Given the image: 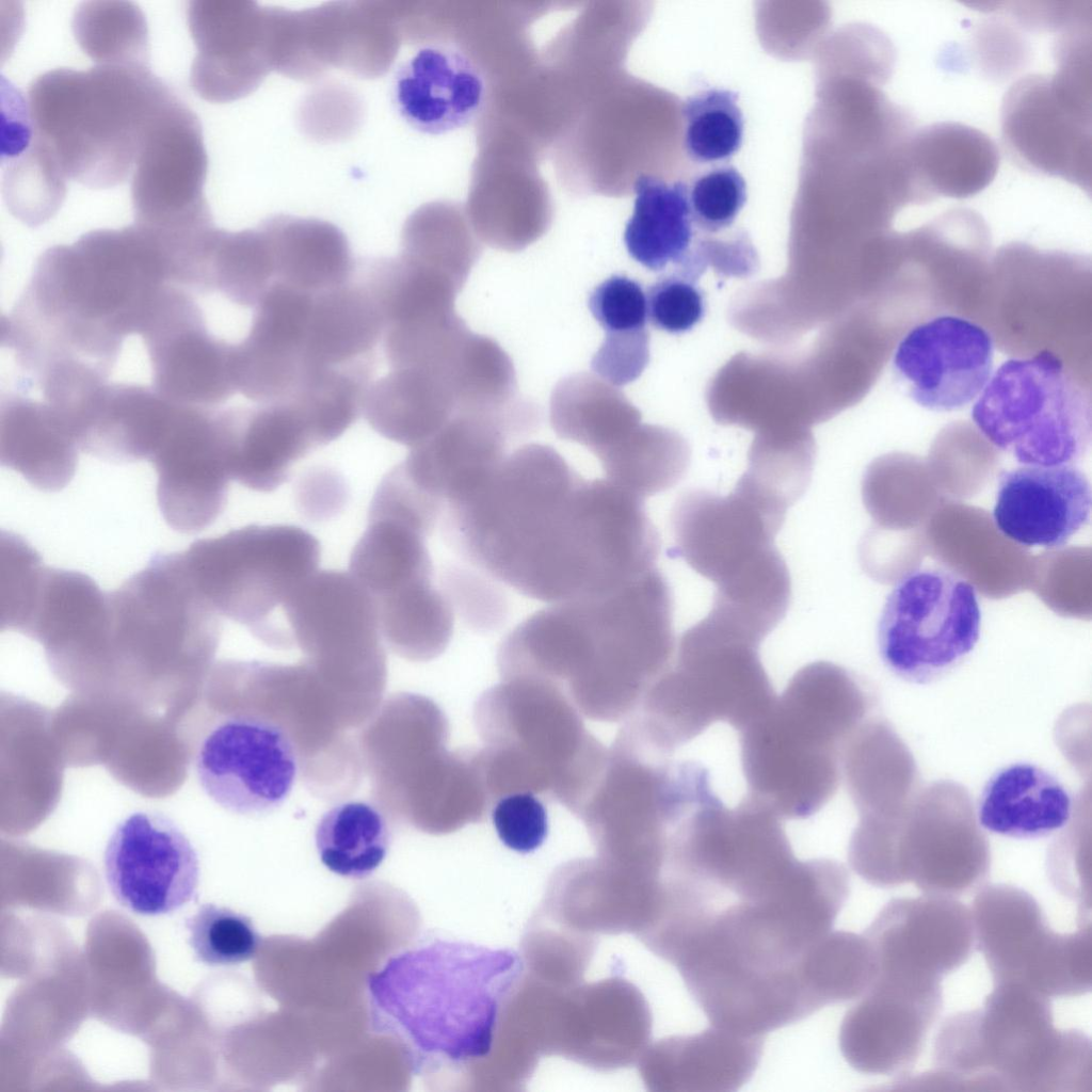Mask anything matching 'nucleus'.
<instances>
[{"mask_svg":"<svg viewBox=\"0 0 1092 1092\" xmlns=\"http://www.w3.org/2000/svg\"><path fill=\"white\" fill-rule=\"evenodd\" d=\"M580 714L560 687L545 680L501 679L484 691L473 720L493 799L531 792L561 803L571 796L604 746Z\"/></svg>","mask_w":1092,"mask_h":1092,"instance_id":"obj_11","label":"nucleus"},{"mask_svg":"<svg viewBox=\"0 0 1092 1092\" xmlns=\"http://www.w3.org/2000/svg\"><path fill=\"white\" fill-rule=\"evenodd\" d=\"M425 535L389 517L368 516V526L353 548L349 572L373 599L433 581Z\"/></svg>","mask_w":1092,"mask_h":1092,"instance_id":"obj_45","label":"nucleus"},{"mask_svg":"<svg viewBox=\"0 0 1092 1092\" xmlns=\"http://www.w3.org/2000/svg\"><path fill=\"white\" fill-rule=\"evenodd\" d=\"M994 343L979 324L959 316L933 318L898 343L893 370L919 406L959 411L977 399L992 375Z\"/></svg>","mask_w":1092,"mask_h":1092,"instance_id":"obj_24","label":"nucleus"},{"mask_svg":"<svg viewBox=\"0 0 1092 1092\" xmlns=\"http://www.w3.org/2000/svg\"><path fill=\"white\" fill-rule=\"evenodd\" d=\"M599 462L607 480L644 499L677 484L686 475L689 454L668 432L638 425Z\"/></svg>","mask_w":1092,"mask_h":1092,"instance_id":"obj_50","label":"nucleus"},{"mask_svg":"<svg viewBox=\"0 0 1092 1092\" xmlns=\"http://www.w3.org/2000/svg\"><path fill=\"white\" fill-rule=\"evenodd\" d=\"M647 317L652 324L672 334L691 330L705 314L702 291L682 272L662 276L648 289Z\"/></svg>","mask_w":1092,"mask_h":1092,"instance_id":"obj_58","label":"nucleus"},{"mask_svg":"<svg viewBox=\"0 0 1092 1092\" xmlns=\"http://www.w3.org/2000/svg\"><path fill=\"white\" fill-rule=\"evenodd\" d=\"M178 408L152 385L107 382L78 416L80 449L113 463L150 460Z\"/></svg>","mask_w":1092,"mask_h":1092,"instance_id":"obj_32","label":"nucleus"},{"mask_svg":"<svg viewBox=\"0 0 1092 1092\" xmlns=\"http://www.w3.org/2000/svg\"><path fill=\"white\" fill-rule=\"evenodd\" d=\"M785 516L735 487L722 496L708 489L682 493L671 513L674 546L682 559L717 588L748 575L777 551L774 536Z\"/></svg>","mask_w":1092,"mask_h":1092,"instance_id":"obj_21","label":"nucleus"},{"mask_svg":"<svg viewBox=\"0 0 1092 1092\" xmlns=\"http://www.w3.org/2000/svg\"><path fill=\"white\" fill-rule=\"evenodd\" d=\"M181 557L193 585L218 615L269 644L286 646L292 636L275 615L318 571L320 544L296 526L250 525L196 541Z\"/></svg>","mask_w":1092,"mask_h":1092,"instance_id":"obj_12","label":"nucleus"},{"mask_svg":"<svg viewBox=\"0 0 1092 1092\" xmlns=\"http://www.w3.org/2000/svg\"><path fill=\"white\" fill-rule=\"evenodd\" d=\"M386 328L368 288L353 274L344 285L312 296L305 354L312 370L373 360Z\"/></svg>","mask_w":1092,"mask_h":1092,"instance_id":"obj_41","label":"nucleus"},{"mask_svg":"<svg viewBox=\"0 0 1092 1092\" xmlns=\"http://www.w3.org/2000/svg\"><path fill=\"white\" fill-rule=\"evenodd\" d=\"M863 935L872 952L873 978L919 986L941 985L975 945L970 910L954 898L931 895L892 899Z\"/></svg>","mask_w":1092,"mask_h":1092,"instance_id":"obj_23","label":"nucleus"},{"mask_svg":"<svg viewBox=\"0 0 1092 1092\" xmlns=\"http://www.w3.org/2000/svg\"><path fill=\"white\" fill-rule=\"evenodd\" d=\"M942 987L873 979L845 1014L839 1048L867 1075H903L917 1061L943 1005Z\"/></svg>","mask_w":1092,"mask_h":1092,"instance_id":"obj_26","label":"nucleus"},{"mask_svg":"<svg viewBox=\"0 0 1092 1092\" xmlns=\"http://www.w3.org/2000/svg\"><path fill=\"white\" fill-rule=\"evenodd\" d=\"M649 360V334L646 328L606 333L591 360L592 370L613 386L636 381Z\"/></svg>","mask_w":1092,"mask_h":1092,"instance_id":"obj_61","label":"nucleus"},{"mask_svg":"<svg viewBox=\"0 0 1092 1092\" xmlns=\"http://www.w3.org/2000/svg\"><path fill=\"white\" fill-rule=\"evenodd\" d=\"M417 44L420 47L395 74L392 96L398 112L413 128L430 134L470 124L482 110L486 94L479 67L454 45Z\"/></svg>","mask_w":1092,"mask_h":1092,"instance_id":"obj_31","label":"nucleus"},{"mask_svg":"<svg viewBox=\"0 0 1092 1092\" xmlns=\"http://www.w3.org/2000/svg\"><path fill=\"white\" fill-rule=\"evenodd\" d=\"M764 1038L716 1026L660 1040L647 1055L642 1075L654 1091H736L754 1074Z\"/></svg>","mask_w":1092,"mask_h":1092,"instance_id":"obj_33","label":"nucleus"},{"mask_svg":"<svg viewBox=\"0 0 1092 1092\" xmlns=\"http://www.w3.org/2000/svg\"><path fill=\"white\" fill-rule=\"evenodd\" d=\"M283 614L292 638L318 660L356 665L382 660L375 601L350 572L316 571L290 595Z\"/></svg>","mask_w":1092,"mask_h":1092,"instance_id":"obj_28","label":"nucleus"},{"mask_svg":"<svg viewBox=\"0 0 1092 1092\" xmlns=\"http://www.w3.org/2000/svg\"><path fill=\"white\" fill-rule=\"evenodd\" d=\"M103 864L114 898L135 914H168L197 896L198 854L164 814L139 810L119 821L107 842Z\"/></svg>","mask_w":1092,"mask_h":1092,"instance_id":"obj_22","label":"nucleus"},{"mask_svg":"<svg viewBox=\"0 0 1092 1092\" xmlns=\"http://www.w3.org/2000/svg\"><path fill=\"white\" fill-rule=\"evenodd\" d=\"M1091 485L1074 465L1027 466L1000 473L993 519L1024 547L1059 548L1090 520Z\"/></svg>","mask_w":1092,"mask_h":1092,"instance_id":"obj_30","label":"nucleus"},{"mask_svg":"<svg viewBox=\"0 0 1092 1092\" xmlns=\"http://www.w3.org/2000/svg\"><path fill=\"white\" fill-rule=\"evenodd\" d=\"M814 454L808 444L756 445L737 486L786 514L806 491L813 472Z\"/></svg>","mask_w":1092,"mask_h":1092,"instance_id":"obj_54","label":"nucleus"},{"mask_svg":"<svg viewBox=\"0 0 1092 1092\" xmlns=\"http://www.w3.org/2000/svg\"><path fill=\"white\" fill-rule=\"evenodd\" d=\"M970 912L975 945L994 983H1021L1046 997L1091 990L1090 920L1075 932H1055L1037 900L1007 884L980 886Z\"/></svg>","mask_w":1092,"mask_h":1092,"instance_id":"obj_14","label":"nucleus"},{"mask_svg":"<svg viewBox=\"0 0 1092 1092\" xmlns=\"http://www.w3.org/2000/svg\"><path fill=\"white\" fill-rule=\"evenodd\" d=\"M872 707L868 689L829 661L798 670L740 734L749 796L782 819H807L835 794L846 742Z\"/></svg>","mask_w":1092,"mask_h":1092,"instance_id":"obj_5","label":"nucleus"},{"mask_svg":"<svg viewBox=\"0 0 1092 1092\" xmlns=\"http://www.w3.org/2000/svg\"><path fill=\"white\" fill-rule=\"evenodd\" d=\"M187 21L196 47L190 84L203 99L221 103L245 97L273 69L268 7L245 0H193Z\"/></svg>","mask_w":1092,"mask_h":1092,"instance_id":"obj_25","label":"nucleus"},{"mask_svg":"<svg viewBox=\"0 0 1092 1092\" xmlns=\"http://www.w3.org/2000/svg\"><path fill=\"white\" fill-rule=\"evenodd\" d=\"M176 93L149 67L57 68L27 93L33 134L67 179L92 189L124 183L144 135Z\"/></svg>","mask_w":1092,"mask_h":1092,"instance_id":"obj_7","label":"nucleus"},{"mask_svg":"<svg viewBox=\"0 0 1092 1092\" xmlns=\"http://www.w3.org/2000/svg\"><path fill=\"white\" fill-rule=\"evenodd\" d=\"M849 893L847 869L830 858L757 883L682 884L643 938L710 1025L767 1034L818 1010L814 966Z\"/></svg>","mask_w":1092,"mask_h":1092,"instance_id":"obj_2","label":"nucleus"},{"mask_svg":"<svg viewBox=\"0 0 1092 1092\" xmlns=\"http://www.w3.org/2000/svg\"><path fill=\"white\" fill-rule=\"evenodd\" d=\"M746 200V184L732 165L713 167L688 187L692 223L706 232H718L733 224Z\"/></svg>","mask_w":1092,"mask_h":1092,"instance_id":"obj_56","label":"nucleus"},{"mask_svg":"<svg viewBox=\"0 0 1092 1092\" xmlns=\"http://www.w3.org/2000/svg\"><path fill=\"white\" fill-rule=\"evenodd\" d=\"M189 945L198 962L211 966L252 960L261 936L252 919L229 908L205 903L186 920Z\"/></svg>","mask_w":1092,"mask_h":1092,"instance_id":"obj_55","label":"nucleus"},{"mask_svg":"<svg viewBox=\"0 0 1092 1092\" xmlns=\"http://www.w3.org/2000/svg\"><path fill=\"white\" fill-rule=\"evenodd\" d=\"M274 280L273 258L260 225L239 231L215 227L205 250L195 292H219L234 304L254 308Z\"/></svg>","mask_w":1092,"mask_h":1092,"instance_id":"obj_46","label":"nucleus"},{"mask_svg":"<svg viewBox=\"0 0 1092 1092\" xmlns=\"http://www.w3.org/2000/svg\"><path fill=\"white\" fill-rule=\"evenodd\" d=\"M549 419L558 437L584 446L600 460L631 434L640 415L615 386L577 372L556 384Z\"/></svg>","mask_w":1092,"mask_h":1092,"instance_id":"obj_43","label":"nucleus"},{"mask_svg":"<svg viewBox=\"0 0 1092 1092\" xmlns=\"http://www.w3.org/2000/svg\"><path fill=\"white\" fill-rule=\"evenodd\" d=\"M231 414L230 476L251 489L274 491L298 461L320 447L291 402L231 407Z\"/></svg>","mask_w":1092,"mask_h":1092,"instance_id":"obj_38","label":"nucleus"},{"mask_svg":"<svg viewBox=\"0 0 1092 1092\" xmlns=\"http://www.w3.org/2000/svg\"><path fill=\"white\" fill-rule=\"evenodd\" d=\"M669 756L624 727L607 749L572 812L606 861L661 874L673 832L711 788L702 764L672 761Z\"/></svg>","mask_w":1092,"mask_h":1092,"instance_id":"obj_9","label":"nucleus"},{"mask_svg":"<svg viewBox=\"0 0 1092 1092\" xmlns=\"http://www.w3.org/2000/svg\"><path fill=\"white\" fill-rule=\"evenodd\" d=\"M398 1H339L300 11L299 57L314 79L333 67L373 78L395 61L402 37Z\"/></svg>","mask_w":1092,"mask_h":1092,"instance_id":"obj_29","label":"nucleus"},{"mask_svg":"<svg viewBox=\"0 0 1092 1092\" xmlns=\"http://www.w3.org/2000/svg\"><path fill=\"white\" fill-rule=\"evenodd\" d=\"M374 601L380 631L399 653L430 659L448 645L453 631L452 605L434 582Z\"/></svg>","mask_w":1092,"mask_h":1092,"instance_id":"obj_48","label":"nucleus"},{"mask_svg":"<svg viewBox=\"0 0 1092 1092\" xmlns=\"http://www.w3.org/2000/svg\"><path fill=\"white\" fill-rule=\"evenodd\" d=\"M80 445L70 421L46 400L17 389L0 403V461L32 486L64 488L74 478Z\"/></svg>","mask_w":1092,"mask_h":1092,"instance_id":"obj_35","label":"nucleus"},{"mask_svg":"<svg viewBox=\"0 0 1092 1092\" xmlns=\"http://www.w3.org/2000/svg\"><path fill=\"white\" fill-rule=\"evenodd\" d=\"M971 419L992 445L1027 466L1073 465L1091 443L1089 394L1049 351L1003 362Z\"/></svg>","mask_w":1092,"mask_h":1092,"instance_id":"obj_13","label":"nucleus"},{"mask_svg":"<svg viewBox=\"0 0 1092 1092\" xmlns=\"http://www.w3.org/2000/svg\"><path fill=\"white\" fill-rule=\"evenodd\" d=\"M71 30L81 50L98 65L149 67L147 22L133 2H82Z\"/></svg>","mask_w":1092,"mask_h":1092,"instance_id":"obj_49","label":"nucleus"},{"mask_svg":"<svg viewBox=\"0 0 1092 1092\" xmlns=\"http://www.w3.org/2000/svg\"><path fill=\"white\" fill-rule=\"evenodd\" d=\"M231 445L230 408L179 406L149 460L158 476V505L173 530L198 533L223 512Z\"/></svg>","mask_w":1092,"mask_h":1092,"instance_id":"obj_18","label":"nucleus"},{"mask_svg":"<svg viewBox=\"0 0 1092 1092\" xmlns=\"http://www.w3.org/2000/svg\"><path fill=\"white\" fill-rule=\"evenodd\" d=\"M588 305L606 333L646 328V294L638 282L627 276L614 275L604 280L591 292Z\"/></svg>","mask_w":1092,"mask_h":1092,"instance_id":"obj_60","label":"nucleus"},{"mask_svg":"<svg viewBox=\"0 0 1092 1092\" xmlns=\"http://www.w3.org/2000/svg\"><path fill=\"white\" fill-rule=\"evenodd\" d=\"M577 675L566 694L592 720H626L670 665L673 597L655 567L612 591L576 599Z\"/></svg>","mask_w":1092,"mask_h":1092,"instance_id":"obj_10","label":"nucleus"},{"mask_svg":"<svg viewBox=\"0 0 1092 1092\" xmlns=\"http://www.w3.org/2000/svg\"><path fill=\"white\" fill-rule=\"evenodd\" d=\"M1091 1041L1054 1027L1049 997L1021 983H994L983 1006L945 1019L935 1070L924 1083L946 1090L1091 1091Z\"/></svg>","mask_w":1092,"mask_h":1092,"instance_id":"obj_6","label":"nucleus"},{"mask_svg":"<svg viewBox=\"0 0 1092 1092\" xmlns=\"http://www.w3.org/2000/svg\"><path fill=\"white\" fill-rule=\"evenodd\" d=\"M980 622L974 585L944 567H920L886 597L877 628L879 654L895 675L928 684L974 649Z\"/></svg>","mask_w":1092,"mask_h":1092,"instance_id":"obj_15","label":"nucleus"},{"mask_svg":"<svg viewBox=\"0 0 1092 1092\" xmlns=\"http://www.w3.org/2000/svg\"><path fill=\"white\" fill-rule=\"evenodd\" d=\"M141 336L152 387L171 402L213 408L238 392L234 343L209 330L193 291L168 283Z\"/></svg>","mask_w":1092,"mask_h":1092,"instance_id":"obj_20","label":"nucleus"},{"mask_svg":"<svg viewBox=\"0 0 1092 1092\" xmlns=\"http://www.w3.org/2000/svg\"><path fill=\"white\" fill-rule=\"evenodd\" d=\"M195 772L205 793L225 810L266 815L290 794L298 773L296 753L278 724L254 716H230L202 740Z\"/></svg>","mask_w":1092,"mask_h":1092,"instance_id":"obj_19","label":"nucleus"},{"mask_svg":"<svg viewBox=\"0 0 1092 1092\" xmlns=\"http://www.w3.org/2000/svg\"><path fill=\"white\" fill-rule=\"evenodd\" d=\"M168 283L166 250L155 232L134 223L95 229L37 257L7 320L38 358L109 376L124 340L142 334Z\"/></svg>","mask_w":1092,"mask_h":1092,"instance_id":"obj_3","label":"nucleus"},{"mask_svg":"<svg viewBox=\"0 0 1092 1092\" xmlns=\"http://www.w3.org/2000/svg\"><path fill=\"white\" fill-rule=\"evenodd\" d=\"M759 645L707 614L681 635L675 663L655 680L625 723L669 755L716 722L740 732L775 698Z\"/></svg>","mask_w":1092,"mask_h":1092,"instance_id":"obj_8","label":"nucleus"},{"mask_svg":"<svg viewBox=\"0 0 1092 1092\" xmlns=\"http://www.w3.org/2000/svg\"><path fill=\"white\" fill-rule=\"evenodd\" d=\"M1005 146L1026 168L1091 189V118L1055 92L1049 75L1022 77L1000 112Z\"/></svg>","mask_w":1092,"mask_h":1092,"instance_id":"obj_27","label":"nucleus"},{"mask_svg":"<svg viewBox=\"0 0 1092 1092\" xmlns=\"http://www.w3.org/2000/svg\"><path fill=\"white\" fill-rule=\"evenodd\" d=\"M523 973L512 949L443 940L408 949L367 978L372 1030L397 1041L416 1074L482 1060Z\"/></svg>","mask_w":1092,"mask_h":1092,"instance_id":"obj_4","label":"nucleus"},{"mask_svg":"<svg viewBox=\"0 0 1092 1092\" xmlns=\"http://www.w3.org/2000/svg\"><path fill=\"white\" fill-rule=\"evenodd\" d=\"M518 438L497 418L459 413L411 448L401 465L411 480L444 508L446 500L502 462L509 444Z\"/></svg>","mask_w":1092,"mask_h":1092,"instance_id":"obj_34","label":"nucleus"},{"mask_svg":"<svg viewBox=\"0 0 1092 1092\" xmlns=\"http://www.w3.org/2000/svg\"><path fill=\"white\" fill-rule=\"evenodd\" d=\"M682 146L700 163L723 161L739 150L743 139V115L738 94L708 89L682 103Z\"/></svg>","mask_w":1092,"mask_h":1092,"instance_id":"obj_53","label":"nucleus"},{"mask_svg":"<svg viewBox=\"0 0 1092 1092\" xmlns=\"http://www.w3.org/2000/svg\"><path fill=\"white\" fill-rule=\"evenodd\" d=\"M1065 787L1046 770L1019 762L997 771L979 799L980 826L1006 837L1033 839L1064 828L1073 814Z\"/></svg>","mask_w":1092,"mask_h":1092,"instance_id":"obj_39","label":"nucleus"},{"mask_svg":"<svg viewBox=\"0 0 1092 1092\" xmlns=\"http://www.w3.org/2000/svg\"><path fill=\"white\" fill-rule=\"evenodd\" d=\"M991 865L989 841L967 789L952 781L920 788L898 847V883L925 895L956 897L981 886Z\"/></svg>","mask_w":1092,"mask_h":1092,"instance_id":"obj_17","label":"nucleus"},{"mask_svg":"<svg viewBox=\"0 0 1092 1092\" xmlns=\"http://www.w3.org/2000/svg\"><path fill=\"white\" fill-rule=\"evenodd\" d=\"M480 254L460 221L437 207L419 208L402 227L399 257L445 275L461 290Z\"/></svg>","mask_w":1092,"mask_h":1092,"instance_id":"obj_52","label":"nucleus"},{"mask_svg":"<svg viewBox=\"0 0 1092 1092\" xmlns=\"http://www.w3.org/2000/svg\"><path fill=\"white\" fill-rule=\"evenodd\" d=\"M208 158L195 113L177 96L151 123L131 178L134 224L173 244L214 226L204 195Z\"/></svg>","mask_w":1092,"mask_h":1092,"instance_id":"obj_16","label":"nucleus"},{"mask_svg":"<svg viewBox=\"0 0 1092 1092\" xmlns=\"http://www.w3.org/2000/svg\"><path fill=\"white\" fill-rule=\"evenodd\" d=\"M1090 791L1087 793V797ZM1085 791L1079 797V814H1072V822L1065 836L1060 838L1055 851L1048 855V876L1056 888L1064 896L1072 898L1080 906L1090 911V879L1085 877V862L1090 863V809L1083 815ZM1090 802V801H1089ZM1088 802V803H1089ZM1087 803V804H1088ZM1089 914V913H1088Z\"/></svg>","mask_w":1092,"mask_h":1092,"instance_id":"obj_57","label":"nucleus"},{"mask_svg":"<svg viewBox=\"0 0 1092 1092\" xmlns=\"http://www.w3.org/2000/svg\"><path fill=\"white\" fill-rule=\"evenodd\" d=\"M456 413L447 376L419 367L391 369L371 382L363 404V414L376 433L410 448L431 437Z\"/></svg>","mask_w":1092,"mask_h":1092,"instance_id":"obj_40","label":"nucleus"},{"mask_svg":"<svg viewBox=\"0 0 1092 1092\" xmlns=\"http://www.w3.org/2000/svg\"><path fill=\"white\" fill-rule=\"evenodd\" d=\"M492 819L502 844L519 853L534 851L547 837V810L531 792H514L498 799Z\"/></svg>","mask_w":1092,"mask_h":1092,"instance_id":"obj_59","label":"nucleus"},{"mask_svg":"<svg viewBox=\"0 0 1092 1092\" xmlns=\"http://www.w3.org/2000/svg\"><path fill=\"white\" fill-rule=\"evenodd\" d=\"M275 280L317 294L347 284L355 272L349 241L336 225L278 214L262 221Z\"/></svg>","mask_w":1092,"mask_h":1092,"instance_id":"obj_42","label":"nucleus"},{"mask_svg":"<svg viewBox=\"0 0 1092 1092\" xmlns=\"http://www.w3.org/2000/svg\"><path fill=\"white\" fill-rule=\"evenodd\" d=\"M633 188V210L624 230L629 255L653 271L670 262L679 266L690 252L693 237L688 184L642 174Z\"/></svg>","mask_w":1092,"mask_h":1092,"instance_id":"obj_44","label":"nucleus"},{"mask_svg":"<svg viewBox=\"0 0 1092 1092\" xmlns=\"http://www.w3.org/2000/svg\"><path fill=\"white\" fill-rule=\"evenodd\" d=\"M841 771L858 820H897L918 792L912 753L888 722L866 719L850 736Z\"/></svg>","mask_w":1092,"mask_h":1092,"instance_id":"obj_36","label":"nucleus"},{"mask_svg":"<svg viewBox=\"0 0 1092 1092\" xmlns=\"http://www.w3.org/2000/svg\"><path fill=\"white\" fill-rule=\"evenodd\" d=\"M447 544L527 597L562 603L603 594L655 568L660 539L643 498L585 479L552 447L527 444L440 515Z\"/></svg>","mask_w":1092,"mask_h":1092,"instance_id":"obj_1","label":"nucleus"},{"mask_svg":"<svg viewBox=\"0 0 1092 1092\" xmlns=\"http://www.w3.org/2000/svg\"><path fill=\"white\" fill-rule=\"evenodd\" d=\"M20 145L4 167L2 196L15 219L29 227H38L61 208L68 179L32 128Z\"/></svg>","mask_w":1092,"mask_h":1092,"instance_id":"obj_51","label":"nucleus"},{"mask_svg":"<svg viewBox=\"0 0 1092 1092\" xmlns=\"http://www.w3.org/2000/svg\"><path fill=\"white\" fill-rule=\"evenodd\" d=\"M904 152L920 202L979 193L995 178L1000 159L987 134L956 122L914 130Z\"/></svg>","mask_w":1092,"mask_h":1092,"instance_id":"obj_37","label":"nucleus"},{"mask_svg":"<svg viewBox=\"0 0 1092 1092\" xmlns=\"http://www.w3.org/2000/svg\"><path fill=\"white\" fill-rule=\"evenodd\" d=\"M315 842L328 870L343 878L364 879L386 857L391 831L379 807L366 801H348L322 815Z\"/></svg>","mask_w":1092,"mask_h":1092,"instance_id":"obj_47","label":"nucleus"}]
</instances>
